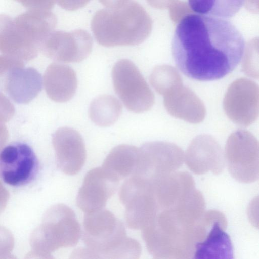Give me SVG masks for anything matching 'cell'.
I'll use <instances>...</instances> for the list:
<instances>
[{"mask_svg": "<svg viewBox=\"0 0 259 259\" xmlns=\"http://www.w3.org/2000/svg\"><path fill=\"white\" fill-rule=\"evenodd\" d=\"M228 170L237 181L250 183L259 176L258 143L249 132L238 130L229 137L225 146Z\"/></svg>", "mask_w": 259, "mask_h": 259, "instance_id": "cell-7", "label": "cell"}, {"mask_svg": "<svg viewBox=\"0 0 259 259\" xmlns=\"http://www.w3.org/2000/svg\"><path fill=\"white\" fill-rule=\"evenodd\" d=\"M245 0H188L190 8L198 14L222 19L233 17Z\"/></svg>", "mask_w": 259, "mask_h": 259, "instance_id": "cell-23", "label": "cell"}, {"mask_svg": "<svg viewBox=\"0 0 259 259\" xmlns=\"http://www.w3.org/2000/svg\"><path fill=\"white\" fill-rule=\"evenodd\" d=\"M201 216L183 207L159 211L142 230L148 252L155 258H193Z\"/></svg>", "mask_w": 259, "mask_h": 259, "instance_id": "cell-2", "label": "cell"}, {"mask_svg": "<svg viewBox=\"0 0 259 259\" xmlns=\"http://www.w3.org/2000/svg\"><path fill=\"white\" fill-rule=\"evenodd\" d=\"M223 106L234 123L244 126L250 125L258 115V85L245 78L236 80L228 88Z\"/></svg>", "mask_w": 259, "mask_h": 259, "instance_id": "cell-10", "label": "cell"}, {"mask_svg": "<svg viewBox=\"0 0 259 259\" xmlns=\"http://www.w3.org/2000/svg\"><path fill=\"white\" fill-rule=\"evenodd\" d=\"M184 154L177 145L162 141L150 142L139 148V158L133 175L151 186L175 172L183 164Z\"/></svg>", "mask_w": 259, "mask_h": 259, "instance_id": "cell-5", "label": "cell"}, {"mask_svg": "<svg viewBox=\"0 0 259 259\" xmlns=\"http://www.w3.org/2000/svg\"><path fill=\"white\" fill-rule=\"evenodd\" d=\"M119 197L125 206V221L131 229L142 230L159 211L151 188L133 176L121 186Z\"/></svg>", "mask_w": 259, "mask_h": 259, "instance_id": "cell-9", "label": "cell"}, {"mask_svg": "<svg viewBox=\"0 0 259 259\" xmlns=\"http://www.w3.org/2000/svg\"><path fill=\"white\" fill-rule=\"evenodd\" d=\"M184 160L188 168L197 175L208 171L219 174L225 167V157L220 145L207 135H199L192 141Z\"/></svg>", "mask_w": 259, "mask_h": 259, "instance_id": "cell-12", "label": "cell"}, {"mask_svg": "<svg viewBox=\"0 0 259 259\" xmlns=\"http://www.w3.org/2000/svg\"><path fill=\"white\" fill-rule=\"evenodd\" d=\"M77 87L74 70L63 64L52 65L47 74V88L49 95L54 100L64 102L71 99Z\"/></svg>", "mask_w": 259, "mask_h": 259, "instance_id": "cell-20", "label": "cell"}, {"mask_svg": "<svg viewBox=\"0 0 259 259\" xmlns=\"http://www.w3.org/2000/svg\"><path fill=\"white\" fill-rule=\"evenodd\" d=\"M118 182L101 167L90 170L85 175L76 198L77 206L85 213L103 209L114 194Z\"/></svg>", "mask_w": 259, "mask_h": 259, "instance_id": "cell-13", "label": "cell"}, {"mask_svg": "<svg viewBox=\"0 0 259 259\" xmlns=\"http://www.w3.org/2000/svg\"><path fill=\"white\" fill-rule=\"evenodd\" d=\"M163 96L164 107L172 116L192 123L201 122L204 119L206 110L203 102L182 82L170 88Z\"/></svg>", "mask_w": 259, "mask_h": 259, "instance_id": "cell-15", "label": "cell"}, {"mask_svg": "<svg viewBox=\"0 0 259 259\" xmlns=\"http://www.w3.org/2000/svg\"><path fill=\"white\" fill-rule=\"evenodd\" d=\"M91 29L97 41L103 46H134L148 36L151 21L139 4L128 1L98 11L92 18Z\"/></svg>", "mask_w": 259, "mask_h": 259, "instance_id": "cell-4", "label": "cell"}, {"mask_svg": "<svg viewBox=\"0 0 259 259\" xmlns=\"http://www.w3.org/2000/svg\"><path fill=\"white\" fill-rule=\"evenodd\" d=\"M139 154V148L122 144L113 148L109 153L101 168L113 180L118 182L134 171Z\"/></svg>", "mask_w": 259, "mask_h": 259, "instance_id": "cell-19", "label": "cell"}, {"mask_svg": "<svg viewBox=\"0 0 259 259\" xmlns=\"http://www.w3.org/2000/svg\"><path fill=\"white\" fill-rule=\"evenodd\" d=\"M112 77L114 90L125 106L140 113L149 110L154 96L139 70L131 60H118L113 66Z\"/></svg>", "mask_w": 259, "mask_h": 259, "instance_id": "cell-6", "label": "cell"}, {"mask_svg": "<svg viewBox=\"0 0 259 259\" xmlns=\"http://www.w3.org/2000/svg\"><path fill=\"white\" fill-rule=\"evenodd\" d=\"M101 3L107 8H113L120 6L128 0H99Z\"/></svg>", "mask_w": 259, "mask_h": 259, "instance_id": "cell-27", "label": "cell"}, {"mask_svg": "<svg viewBox=\"0 0 259 259\" xmlns=\"http://www.w3.org/2000/svg\"><path fill=\"white\" fill-rule=\"evenodd\" d=\"M242 34L225 19L187 14L178 24L172 41V53L180 70L199 81L221 78L230 73L243 56Z\"/></svg>", "mask_w": 259, "mask_h": 259, "instance_id": "cell-1", "label": "cell"}, {"mask_svg": "<svg viewBox=\"0 0 259 259\" xmlns=\"http://www.w3.org/2000/svg\"><path fill=\"white\" fill-rule=\"evenodd\" d=\"M159 210L175 208L182 204L195 188L192 176L188 172H174L151 186Z\"/></svg>", "mask_w": 259, "mask_h": 259, "instance_id": "cell-16", "label": "cell"}, {"mask_svg": "<svg viewBox=\"0 0 259 259\" xmlns=\"http://www.w3.org/2000/svg\"><path fill=\"white\" fill-rule=\"evenodd\" d=\"M41 47L48 56L57 61L79 62L91 53L93 40L90 33L83 29L53 31Z\"/></svg>", "mask_w": 259, "mask_h": 259, "instance_id": "cell-11", "label": "cell"}, {"mask_svg": "<svg viewBox=\"0 0 259 259\" xmlns=\"http://www.w3.org/2000/svg\"><path fill=\"white\" fill-rule=\"evenodd\" d=\"M39 168L38 158L27 144L15 142L0 151V177L11 186L21 187L31 183Z\"/></svg>", "mask_w": 259, "mask_h": 259, "instance_id": "cell-8", "label": "cell"}, {"mask_svg": "<svg viewBox=\"0 0 259 259\" xmlns=\"http://www.w3.org/2000/svg\"><path fill=\"white\" fill-rule=\"evenodd\" d=\"M150 82L155 91L163 95L182 81L175 68L168 65H161L154 68L150 76Z\"/></svg>", "mask_w": 259, "mask_h": 259, "instance_id": "cell-24", "label": "cell"}, {"mask_svg": "<svg viewBox=\"0 0 259 259\" xmlns=\"http://www.w3.org/2000/svg\"><path fill=\"white\" fill-rule=\"evenodd\" d=\"M83 240L85 248L73 255L103 258H138L141 247L128 237L122 223L111 211L102 209L85 213Z\"/></svg>", "mask_w": 259, "mask_h": 259, "instance_id": "cell-3", "label": "cell"}, {"mask_svg": "<svg viewBox=\"0 0 259 259\" xmlns=\"http://www.w3.org/2000/svg\"><path fill=\"white\" fill-rule=\"evenodd\" d=\"M24 39L37 48L54 31L57 18L50 10L30 9L14 18Z\"/></svg>", "mask_w": 259, "mask_h": 259, "instance_id": "cell-17", "label": "cell"}, {"mask_svg": "<svg viewBox=\"0 0 259 259\" xmlns=\"http://www.w3.org/2000/svg\"><path fill=\"white\" fill-rule=\"evenodd\" d=\"M53 140L61 169L68 175L77 174L86 159L85 147L80 134L74 129L64 127L57 130Z\"/></svg>", "mask_w": 259, "mask_h": 259, "instance_id": "cell-14", "label": "cell"}, {"mask_svg": "<svg viewBox=\"0 0 259 259\" xmlns=\"http://www.w3.org/2000/svg\"><path fill=\"white\" fill-rule=\"evenodd\" d=\"M29 9L50 10L56 0H15Z\"/></svg>", "mask_w": 259, "mask_h": 259, "instance_id": "cell-25", "label": "cell"}, {"mask_svg": "<svg viewBox=\"0 0 259 259\" xmlns=\"http://www.w3.org/2000/svg\"><path fill=\"white\" fill-rule=\"evenodd\" d=\"M227 226L225 215L215 221L204 238L196 244L193 258H233L232 244L225 232Z\"/></svg>", "mask_w": 259, "mask_h": 259, "instance_id": "cell-18", "label": "cell"}, {"mask_svg": "<svg viewBox=\"0 0 259 259\" xmlns=\"http://www.w3.org/2000/svg\"><path fill=\"white\" fill-rule=\"evenodd\" d=\"M122 106L114 96L104 95L94 99L90 106L89 115L91 120L101 127L114 124L122 113Z\"/></svg>", "mask_w": 259, "mask_h": 259, "instance_id": "cell-22", "label": "cell"}, {"mask_svg": "<svg viewBox=\"0 0 259 259\" xmlns=\"http://www.w3.org/2000/svg\"><path fill=\"white\" fill-rule=\"evenodd\" d=\"M0 51L25 56L35 54L36 52V48L21 35L14 19L5 14H0Z\"/></svg>", "mask_w": 259, "mask_h": 259, "instance_id": "cell-21", "label": "cell"}, {"mask_svg": "<svg viewBox=\"0 0 259 259\" xmlns=\"http://www.w3.org/2000/svg\"><path fill=\"white\" fill-rule=\"evenodd\" d=\"M91 0H56L63 9L70 11L76 10L87 5Z\"/></svg>", "mask_w": 259, "mask_h": 259, "instance_id": "cell-26", "label": "cell"}]
</instances>
